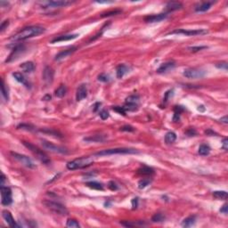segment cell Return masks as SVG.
Returning a JSON list of instances; mask_svg holds the SVG:
<instances>
[{
    "mask_svg": "<svg viewBox=\"0 0 228 228\" xmlns=\"http://www.w3.org/2000/svg\"><path fill=\"white\" fill-rule=\"evenodd\" d=\"M46 31V29L41 26H29L22 29L19 32L13 35L11 37V40L17 42V41H23L27 38H30L33 37H37L38 35L42 34Z\"/></svg>",
    "mask_w": 228,
    "mask_h": 228,
    "instance_id": "6da1fadb",
    "label": "cell"
},
{
    "mask_svg": "<svg viewBox=\"0 0 228 228\" xmlns=\"http://www.w3.org/2000/svg\"><path fill=\"white\" fill-rule=\"evenodd\" d=\"M94 163V159L92 157H81L79 159L71 160L67 163V169L69 170H75V169H85L89 166H91Z\"/></svg>",
    "mask_w": 228,
    "mask_h": 228,
    "instance_id": "7a4b0ae2",
    "label": "cell"
},
{
    "mask_svg": "<svg viewBox=\"0 0 228 228\" xmlns=\"http://www.w3.org/2000/svg\"><path fill=\"white\" fill-rule=\"evenodd\" d=\"M23 144H24V146H26L27 148L29 149L34 154L35 156L37 157V159L40 160L43 164L47 165V164H49L51 162V160L48 158V156L46 155L42 150H40V149L38 148V147L35 146V145H33L32 144H30L29 142H25V141H23Z\"/></svg>",
    "mask_w": 228,
    "mask_h": 228,
    "instance_id": "3957f363",
    "label": "cell"
},
{
    "mask_svg": "<svg viewBox=\"0 0 228 228\" xmlns=\"http://www.w3.org/2000/svg\"><path fill=\"white\" fill-rule=\"evenodd\" d=\"M139 153V151L136 149L128 148H114L106 149L95 153L96 156H107V155H114V154H135Z\"/></svg>",
    "mask_w": 228,
    "mask_h": 228,
    "instance_id": "277c9868",
    "label": "cell"
},
{
    "mask_svg": "<svg viewBox=\"0 0 228 228\" xmlns=\"http://www.w3.org/2000/svg\"><path fill=\"white\" fill-rule=\"evenodd\" d=\"M44 204L46 205L47 208H49L51 211H53L54 213H55L57 215H60V216L68 215L69 211L66 208V207L59 203V202L53 201H44Z\"/></svg>",
    "mask_w": 228,
    "mask_h": 228,
    "instance_id": "5b68a950",
    "label": "cell"
},
{
    "mask_svg": "<svg viewBox=\"0 0 228 228\" xmlns=\"http://www.w3.org/2000/svg\"><path fill=\"white\" fill-rule=\"evenodd\" d=\"M73 2L68 0H54V1H44L40 2L39 5L42 8H60L65 7L71 5Z\"/></svg>",
    "mask_w": 228,
    "mask_h": 228,
    "instance_id": "8992f818",
    "label": "cell"
},
{
    "mask_svg": "<svg viewBox=\"0 0 228 228\" xmlns=\"http://www.w3.org/2000/svg\"><path fill=\"white\" fill-rule=\"evenodd\" d=\"M183 75L187 79H201L206 75V71L201 69L189 68L183 70Z\"/></svg>",
    "mask_w": 228,
    "mask_h": 228,
    "instance_id": "52a82bcc",
    "label": "cell"
},
{
    "mask_svg": "<svg viewBox=\"0 0 228 228\" xmlns=\"http://www.w3.org/2000/svg\"><path fill=\"white\" fill-rule=\"evenodd\" d=\"M42 146L43 148L48 150L52 152H55V153H61V154H67L68 153V150L62 146H59V145H55L48 141L46 140H42L41 141Z\"/></svg>",
    "mask_w": 228,
    "mask_h": 228,
    "instance_id": "ba28073f",
    "label": "cell"
},
{
    "mask_svg": "<svg viewBox=\"0 0 228 228\" xmlns=\"http://www.w3.org/2000/svg\"><path fill=\"white\" fill-rule=\"evenodd\" d=\"M11 155L12 156V158L14 160L19 161L20 163H22L23 166H25L27 168H30V169L35 168L34 162L32 161V160L30 158H29L28 156L23 155V154H20V153H17V152H13V151H12Z\"/></svg>",
    "mask_w": 228,
    "mask_h": 228,
    "instance_id": "9c48e42d",
    "label": "cell"
},
{
    "mask_svg": "<svg viewBox=\"0 0 228 228\" xmlns=\"http://www.w3.org/2000/svg\"><path fill=\"white\" fill-rule=\"evenodd\" d=\"M12 202L11 189L7 186H1V203L5 206H8Z\"/></svg>",
    "mask_w": 228,
    "mask_h": 228,
    "instance_id": "30bf717a",
    "label": "cell"
},
{
    "mask_svg": "<svg viewBox=\"0 0 228 228\" xmlns=\"http://www.w3.org/2000/svg\"><path fill=\"white\" fill-rule=\"evenodd\" d=\"M208 31L205 30H183V29H180V30H176L174 31H172L170 33H169L168 35H173V34H177V35H183V36H197V35H203L207 34Z\"/></svg>",
    "mask_w": 228,
    "mask_h": 228,
    "instance_id": "8fae6325",
    "label": "cell"
},
{
    "mask_svg": "<svg viewBox=\"0 0 228 228\" xmlns=\"http://www.w3.org/2000/svg\"><path fill=\"white\" fill-rule=\"evenodd\" d=\"M168 17V13L167 12H162V13H159V14H152V15H149L144 18V22L148 23H154L161 22L163 20H165Z\"/></svg>",
    "mask_w": 228,
    "mask_h": 228,
    "instance_id": "7c38bea8",
    "label": "cell"
},
{
    "mask_svg": "<svg viewBox=\"0 0 228 228\" xmlns=\"http://www.w3.org/2000/svg\"><path fill=\"white\" fill-rule=\"evenodd\" d=\"M54 75H55L54 69L51 68V67L46 66V68L44 69V71H43V80L46 83V85L52 84V82L54 80Z\"/></svg>",
    "mask_w": 228,
    "mask_h": 228,
    "instance_id": "4fadbf2b",
    "label": "cell"
},
{
    "mask_svg": "<svg viewBox=\"0 0 228 228\" xmlns=\"http://www.w3.org/2000/svg\"><path fill=\"white\" fill-rule=\"evenodd\" d=\"M87 96V87L86 84H81L77 88L76 100L78 102H80V101H82L83 99H85Z\"/></svg>",
    "mask_w": 228,
    "mask_h": 228,
    "instance_id": "5bb4252c",
    "label": "cell"
},
{
    "mask_svg": "<svg viewBox=\"0 0 228 228\" xmlns=\"http://www.w3.org/2000/svg\"><path fill=\"white\" fill-rule=\"evenodd\" d=\"M2 216H3V218L5 220V222L7 223V225L10 226V227H20L19 225H17V223L14 221L13 217L12 216V214L8 211V210H4L2 212Z\"/></svg>",
    "mask_w": 228,
    "mask_h": 228,
    "instance_id": "9a60e30c",
    "label": "cell"
},
{
    "mask_svg": "<svg viewBox=\"0 0 228 228\" xmlns=\"http://www.w3.org/2000/svg\"><path fill=\"white\" fill-rule=\"evenodd\" d=\"M176 66V63L174 62H164L160 65L159 68L157 69V73L159 74H163V73H166L168 71H169L171 69L175 68Z\"/></svg>",
    "mask_w": 228,
    "mask_h": 228,
    "instance_id": "2e32d148",
    "label": "cell"
},
{
    "mask_svg": "<svg viewBox=\"0 0 228 228\" xmlns=\"http://www.w3.org/2000/svg\"><path fill=\"white\" fill-rule=\"evenodd\" d=\"M79 37L78 34H69V35H61L58 36L56 37H55L52 41L51 44H55V43H58V42H62V41H69V40H72L75 39Z\"/></svg>",
    "mask_w": 228,
    "mask_h": 228,
    "instance_id": "e0dca14e",
    "label": "cell"
},
{
    "mask_svg": "<svg viewBox=\"0 0 228 228\" xmlns=\"http://www.w3.org/2000/svg\"><path fill=\"white\" fill-rule=\"evenodd\" d=\"M76 50H77V47H75V46H73L71 48H69V49H66V50H63V51L60 52L59 54H57L56 55H55V61H61V60H62L64 58H67L70 55H72Z\"/></svg>",
    "mask_w": 228,
    "mask_h": 228,
    "instance_id": "ac0fdd59",
    "label": "cell"
},
{
    "mask_svg": "<svg viewBox=\"0 0 228 228\" xmlns=\"http://www.w3.org/2000/svg\"><path fill=\"white\" fill-rule=\"evenodd\" d=\"M24 50H25V47L23 45H17L12 49V52L8 58V60H6V62H12V60H15V58L19 56V55H21Z\"/></svg>",
    "mask_w": 228,
    "mask_h": 228,
    "instance_id": "d6986e66",
    "label": "cell"
},
{
    "mask_svg": "<svg viewBox=\"0 0 228 228\" xmlns=\"http://www.w3.org/2000/svg\"><path fill=\"white\" fill-rule=\"evenodd\" d=\"M182 3L177 2V1H171V2H169V3L166 5V9H167L168 12L173 11H176V10H179V9H182Z\"/></svg>",
    "mask_w": 228,
    "mask_h": 228,
    "instance_id": "ffe728a7",
    "label": "cell"
},
{
    "mask_svg": "<svg viewBox=\"0 0 228 228\" xmlns=\"http://www.w3.org/2000/svg\"><path fill=\"white\" fill-rule=\"evenodd\" d=\"M12 77L15 79V80H17L19 83H22V84L24 85L25 87H30V83L28 82V80L25 79V77L23 76L22 73H20V72H13V73H12Z\"/></svg>",
    "mask_w": 228,
    "mask_h": 228,
    "instance_id": "44dd1931",
    "label": "cell"
},
{
    "mask_svg": "<svg viewBox=\"0 0 228 228\" xmlns=\"http://www.w3.org/2000/svg\"><path fill=\"white\" fill-rule=\"evenodd\" d=\"M129 70V68L125 65V64H120L119 65L117 69H116V72H117V78L118 79H122L123 76L125 75L126 73H127Z\"/></svg>",
    "mask_w": 228,
    "mask_h": 228,
    "instance_id": "7402d4cb",
    "label": "cell"
},
{
    "mask_svg": "<svg viewBox=\"0 0 228 228\" xmlns=\"http://www.w3.org/2000/svg\"><path fill=\"white\" fill-rule=\"evenodd\" d=\"M21 69L26 73H31L35 69V65L32 62H25L21 64Z\"/></svg>",
    "mask_w": 228,
    "mask_h": 228,
    "instance_id": "603a6c76",
    "label": "cell"
},
{
    "mask_svg": "<svg viewBox=\"0 0 228 228\" xmlns=\"http://www.w3.org/2000/svg\"><path fill=\"white\" fill-rule=\"evenodd\" d=\"M212 5H213V2H203L202 4H201L200 5L195 7V11L200 12L208 11L211 7Z\"/></svg>",
    "mask_w": 228,
    "mask_h": 228,
    "instance_id": "cb8c5ba5",
    "label": "cell"
},
{
    "mask_svg": "<svg viewBox=\"0 0 228 228\" xmlns=\"http://www.w3.org/2000/svg\"><path fill=\"white\" fill-rule=\"evenodd\" d=\"M106 137L104 136H101V135H95V136H92L89 137H85L84 141L86 142H93V143H99V142H103L105 140Z\"/></svg>",
    "mask_w": 228,
    "mask_h": 228,
    "instance_id": "d4e9b609",
    "label": "cell"
},
{
    "mask_svg": "<svg viewBox=\"0 0 228 228\" xmlns=\"http://www.w3.org/2000/svg\"><path fill=\"white\" fill-rule=\"evenodd\" d=\"M195 221H196V217L195 216H190V217H186L183 221L182 226L183 227H191L195 224Z\"/></svg>",
    "mask_w": 228,
    "mask_h": 228,
    "instance_id": "484cf974",
    "label": "cell"
},
{
    "mask_svg": "<svg viewBox=\"0 0 228 228\" xmlns=\"http://www.w3.org/2000/svg\"><path fill=\"white\" fill-rule=\"evenodd\" d=\"M137 172H138V174L143 175V176H151V175L154 174V170H153L151 168L147 167V166H143V167H141V168L137 170Z\"/></svg>",
    "mask_w": 228,
    "mask_h": 228,
    "instance_id": "4316f807",
    "label": "cell"
},
{
    "mask_svg": "<svg viewBox=\"0 0 228 228\" xmlns=\"http://www.w3.org/2000/svg\"><path fill=\"white\" fill-rule=\"evenodd\" d=\"M86 185L91 189H94V190H98V191H103V185L102 183L98 182H95V181H91V182H87L86 183Z\"/></svg>",
    "mask_w": 228,
    "mask_h": 228,
    "instance_id": "83f0119b",
    "label": "cell"
},
{
    "mask_svg": "<svg viewBox=\"0 0 228 228\" xmlns=\"http://www.w3.org/2000/svg\"><path fill=\"white\" fill-rule=\"evenodd\" d=\"M66 92H67V87H66V86L61 85V86L57 88L56 90H55V96L59 97V98H62V97H63V96L66 94Z\"/></svg>",
    "mask_w": 228,
    "mask_h": 228,
    "instance_id": "f1b7e54d",
    "label": "cell"
},
{
    "mask_svg": "<svg viewBox=\"0 0 228 228\" xmlns=\"http://www.w3.org/2000/svg\"><path fill=\"white\" fill-rule=\"evenodd\" d=\"M176 140V135L174 132H168L165 136V142L168 144H173Z\"/></svg>",
    "mask_w": 228,
    "mask_h": 228,
    "instance_id": "f546056e",
    "label": "cell"
},
{
    "mask_svg": "<svg viewBox=\"0 0 228 228\" xmlns=\"http://www.w3.org/2000/svg\"><path fill=\"white\" fill-rule=\"evenodd\" d=\"M174 112H175V114H174V117H173V121L176 122V121L179 120L180 115L183 112V108H182V106H175Z\"/></svg>",
    "mask_w": 228,
    "mask_h": 228,
    "instance_id": "4dcf8cb0",
    "label": "cell"
},
{
    "mask_svg": "<svg viewBox=\"0 0 228 228\" xmlns=\"http://www.w3.org/2000/svg\"><path fill=\"white\" fill-rule=\"evenodd\" d=\"M1 81H2V85H1L2 94H3L4 98L5 99V101H8V99H9V91H8V87L5 86L4 80H2Z\"/></svg>",
    "mask_w": 228,
    "mask_h": 228,
    "instance_id": "1f68e13d",
    "label": "cell"
},
{
    "mask_svg": "<svg viewBox=\"0 0 228 228\" xmlns=\"http://www.w3.org/2000/svg\"><path fill=\"white\" fill-rule=\"evenodd\" d=\"M210 152V147L207 144H201L200 147H199V153L200 155H202V156H206V155H208Z\"/></svg>",
    "mask_w": 228,
    "mask_h": 228,
    "instance_id": "d6a6232c",
    "label": "cell"
},
{
    "mask_svg": "<svg viewBox=\"0 0 228 228\" xmlns=\"http://www.w3.org/2000/svg\"><path fill=\"white\" fill-rule=\"evenodd\" d=\"M213 196L216 199H221V200H226L227 199V193L226 191H215L213 193Z\"/></svg>",
    "mask_w": 228,
    "mask_h": 228,
    "instance_id": "836d02e7",
    "label": "cell"
},
{
    "mask_svg": "<svg viewBox=\"0 0 228 228\" xmlns=\"http://www.w3.org/2000/svg\"><path fill=\"white\" fill-rule=\"evenodd\" d=\"M138 102H139V96L137 94H133L128 96L126 99V103H130V104H137L138 105Z\"/></svg>",
    "mask_w": 228,
    "mask_h": 228,
    "instance_id": "e575fe53",
    "label": "cell"
},
{
    "mask_svg": "<svg viewBox=\"0 0 228 228\" xmlns=\"http://www.w3.org/2000/svg\"><path fill=\"white\" fill-rule=\"evenodd\" d=\"M164 220H165V216L162 213H156L151 217V221L154 223H161L164 222Z\"/></svg>",
    "mask_w": 228,
    "mask_h": 228,
    "instance_id": "d590c367",
    "label": "cell"
},
{
    "mask_svg": "<svg viewBox=\"0 0 228 228\" xmlns=\"http://www.w3.org/2000/svg\"><path fill=\"white\" fill-rule=\"evenodd\" d=\"M120 224L122 226H124L126 227H131V226H144V222H131V221H124V222H120Z\"/></svg>",
    "mask_w": 228,
    "mask_h": 228,
    "instance_id": "8d00e7d4",
    "label": "cell"
},
{
    "mask_svg": "<svg viewBox=\"0 0 228 228\" xmlns=\"http://www.w3.org/2000/svg\"><path fill=\"white\" fill-rule=\"evenodd\" d=\"M66 226L67 227H76L79 228L80 227V225L79 224L78 221H76L75 219H68L67 223H66Z\"/></svg>",
    "mask_w": 228,
    "mask_h": 228,
    "instance_id": "74e56055",
    "label": "cell"
},
{
    "mask_svg": "<svg viewBox=\"0 0 228 228\" xmlns=\"http://www.w3.org/2000/svg\"><path fill=\"white\" fill-rule=\"evenodd\" d=\"M18 129H24V130H28V131H35L36 127L34 126L30 125V124H20L17 126Z\"/></svg>",
    "mask_w": 228,
    "mask_h": 228,
    "instance_id": "f35d334b",
    "label": "cell"
},
{
    "mask_svg": "<svg viewBox=\"0 0 228 228\" xmlns=\"http://www.w3.org/2000/svg\"><path fill=\"white\" fill-rule=\"evenodd\" d=\"M121 12H122L121 10H112V11L104 12V13H103V14L101 15V16H102V17H110V16H113V15L119 14Z\"/></svg>",
    "mask_w": 228,
    "mask_h": 228,
    "instance_id": "ab89813d",
    "label": "cell"
},
{
    "mask_svg": "<svg viewBox=\"0 0 228 228\" xmlns=\"http://www.w3.org/2000/svg\"><path fill=\"white\" fill-rule=\"evenodd\" d=\"M150 183H151V181H150L149 179H143V180H140V181L138 182V187H139V189H144V188H145V187L148 185Z\"/></svg>",
    "mask_w": 228,
    "mask_h": 228,
    "instance_id": "60d3db41",
    "label": "cell"
},
{
    "mask_svg": "<svg viewBox=\"0 0 228 228\" xmlns=\"http://www.w3.org/2000/svg\"><path fill=\"white\" fill-rule=\"evenodd\" d=\"M112 109H113V111H115L116 112H118V113L119 114H122V115H126V112L123 106H122V107H120V106H115Z\"/></svg>",
    "mask_w": 228,
    "mask_h": 228,
    "instance_id": "b9f144b4",
    "label": "cell"
},
{
    "mask_svg": "<svg viewBox=\"0 0 228 228\" xmlns=\"http://www.w3.org/2000/svg\"><path fill=\"white\" fill-rule=\"evenodd\" d=\"M98 80L99 81H102V82H108L110 80V77L107 75V74H104V73H102L98 76Z\"/></svg>",
    "mask_w": 228,
    "mask_h": 228,
    "instance_id": "7bdbcfd3",
    "label": "cell"
},
{
    "mask_svg": "<svg viewBox=\"0 0 228 228\" xmlns=\"http://www.w3.org/2000/svg\"><path fill=\"white\" fill-rule=\"evenodd\" d=\"M120 130L121 131H127V132H134L135 131V128L133 126L129 125H126L123 126L122 127H120Z\"/></svg>",
    "mask_w": 228,
    "mask_h": 228,
    "instance_id": "ee69618b",
    "label": "cell"
},
{
    "mask_svg": "<svg viewBox=\"0 0 228 228\" xmlns=\"http://www.w3.org/2000/svg\"><path fill=\"white\" fill-rule=\"evenodd\" d=\"M205 48H207V46H193V47H189L190 51H192V52H198V51H201V50L205 49Z\"/></svg>",
    "mask_w": 228,
    "mask_h": 228,
    "instance_id": "f6af8a7d",
    "label": "cell"
},
{
    "mask_svg": "<svg viewBox=\"0 0 228 228\" xmlns=\"http://www.w3.org/2000/svg\"><path fill=\"white\" fill-rule=\"evenodd\" d=\"M108 187L112 190V191H116V190H118V185H117V183L113 181H110L109 183H108Z\"/></svg>",
    "mask_w": 228,
    "mask_h": 228,
    "instance_id": "bcb514c9",
    "label": "cell"
},
{
    "mask_svg": "<svg viewBox=\"0 0 228 228\" xmlns=\"http://www.w3.org/2000/svg\"><path fill=\"white\" fill-rule=\"evenodd\" d=\"M99 115H100V117H101V119H107L109 118V112H108L106 110H103V111H101Z\"/></svg>",
    "mask_w": 228,
    "mask_h": 228,
    "instance_id": "7dc6e473",
    "label": "cell"
},
{
    "mask_svg": "<svg viewBox=\"0 0 228 228\" xmlns=\"http://www.w3.org/2000/svg\"><path fill=\"white\" fill-rule=\"evenodd\" d=\"M216 67L218 69H225V70H227V63H226V62H220V63L216 64Z\"/></svg>",
    "mask_w": 228,
    "mask_h": 228,
    "instance_id": "c3c4849f",
    "label": "cell"
},
{
    "mask_svg": "<svg viewBox=\"0 0 228 228\" xmlns=\"http://www.w3.org/2000/svg\"><path fill=\"white\" fill-rule=\"evenodd\" d=\"M8 25H9V21H5L4 23L1 24V26H0V31L3 32L5 30V28H7Z\"/></svg>",
    "mask_w": 228,
    "mask_h": 228,
    "instance_id": "681fc988",
    "label": "cell"
},
{
    "mask_svg": "<svg viewBox=\"0 0 228 228\" xmlns=\"http://www.w3.org/2000/svg\"><path fill=\"white\" fill-rule=\"evenodd\" d=\"M196 134H197V132L194 130V128H189V129L186 131V135L189 136V137H194Z\"/></svg>",
    "mask_w": 228,
    "mask_h": 228,
    "instance_id": "f907efd6",
    "label": "cell"
},
{
    "mask_svg": "<svg viewBox=\"0 0 228 228\" xmlns=\"http://www.w3.org/2000/svg\"><path fill=\"white\" fill-rule=\"evenodd\" d=\"M220 212L221 213H223V214H225V215H226L228 212V205L226 203V204H224L223 207L220 208Z\"/></svg>",
    "mask_w": 228,
    "mask_h": 228,
    "instance_id": "816d5d0a",
    "label": "cell"
},
{
    "mask_svg": "<svg viewBox=\"0 0 228 228\" xmlns=\"http://www.w3.org/2000/svg\"><path fill=\"white\" fill-rule=\"evenodd\" d=\"M170 94H173V90H169V91H168L166 94H165V97H164V102L166 103V102H168V100H169V98L170 97Z\"/></svg>",
    "mask_w": 228,
    "mask_h": 228,
    "instance_id": "f5cc1de1",
    "label": "cell"
},
{
    "mask_svg": "<svg viewBox=\"0 0 228 228\" xmlns=\"http://www.w3.org/2000/svg\"><path fill=\"white\" fill-rule=\"evenodd\" d=\"M205 134L207 136H210V137H212V136H217V134L216 132H214L213 130H211V129H208V130H206L205 131Z\"/></svg>",
    "mask_w": 228,
    "mask_h": 228,
    "instance_id": "db71d44e",
    "label": "cell"
},
{
    "mask_svg": "<svg viewBox=\"0 0 228 228\" xmlns=\"http://www.w3.org/2000/svg\"><path fill=\"white\" fill-rule=\"evenodd\" d=\"M223 149L224 150H227L228 149V139L227 138H225L224 140H223Z\"/></svg>",
    "mask_w": 228,
    "mask_h": 228,
    "instance_id": "11a10c76",
    "label": "cell"
},
{
    "mask_svg": "<svg viewBox=\"0 0 228 228\" xmlns=\"http://www.w3.org/2000/svg\"><path fill=\"white\" fill-rule=\"evenodd\" d=\"M132 206H133V208H137L138 206V198H135L132 200Z\"/></svg>",
    "mask_w": 228,
    "mask_h": 228,
    "instance_id": "9f6ffc18",
    "label": "cell"
},
{
    "mask_svg": "<svg viewBox=\"0 0 228 228\" xmlns=\"http://www.w3.org/2000/svg\"><path fill=\"white\" fill-rule=\"evenodd\" d=\"M220 121H221L222 123H224V124H227V123H228L227 116H225L224 118H222V119H220Z\"/></svg>",
    "mask_w": 228,
    "mask_h": 228,
    "instance_id": "6f0895ef",
    "label": "cell"
},
{
    "mask_svg": "<svg viewBox=\"0 0 228 228\" xmlns=\"http://www.w3.org/2000/svg\"><path fill=\"white\" fill-rule=\"evenodd\" d=\"M100 106H101V103H95V104L94 105V112H96V111L99 109V107H100Z\"/></svg>",
    "mask_w": 228,
    "mask_h": 228,
    "instance_id": "680465c9",
    "label": "cell"
},
{
    "mask_svg": "<svg viewBox=\"0 0 228 228\" xmlns=\"http://www.w3.org/2000/svg\"><path fill=\"white\" fill-rule=\"evenodd\" d=\"M5 181V175H4V174H2V176H1V186H3V185H4Z\"/></svg>",
    "mask_w": 228,
    "mask_h": 228,
    "instance_id": "91938a15",
    "label": "cell"
},
{
    "mask_svg": "<svg viewBox=\"0 0 228 228\" xmlns=\"http://www.w3.org/2000/svg\"><path fill=\"white\" fill-rule=\"evenodd\" d=\"M198 111H201V112H204L205 111V108L202 106V105H201V106H199L198 107Z\"/></svg>",
    "mask_w": 228,
    "mask_h": 228,
    "instance_id": "94428289",
    "label": "cell"
}]
</instances>
